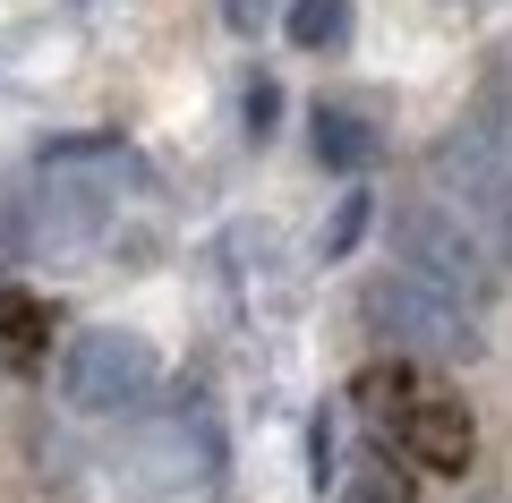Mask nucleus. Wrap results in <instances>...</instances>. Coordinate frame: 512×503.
<instances>
[{"instance_id": "obj_1", "label": "nucleus", "mask_w": 512, "mask_h": 503, "mask_svg": "<svg viewBox=\"0 0 512 503\" xmlns=\"http://www.w3.org/2000/svg\"><path fill=\"white\" fill-rule=\"evenodd\" d=\"M214 469H222V444H214V418L205 410L137 418V427L111 444V486H120L128 503H180V495H197Z\"/></svg>"}, {"instance_id": "obj_2", "label": "nucleus", "mask_w": 512, "mask_h": 503, "mask_svg": "<svg viewBox=\"0 0 512 503\" xmlns=\"http://www.w3.org/2000/svg\"><path fill=\"white\" fill-rule=\"evenodd\" d=\"M154 393H163V350L128 324H86L60 350V401L77 418H137Z\"/></svg>"}, {"instance_id": "obj_3", "label": "nucleus", "mask_w": 512, "mask_h": 503, "mask_svg": "<svg viewBox=\"0 0 512 503\" xmlns=\"http://www.w3.org/2000/svg\"><path fill=\"white\" fill-rule=\"evenodd\" d=\"M359 307H367V333H384L402 359H444V367L478 359V316L453 299V290H436L427 273H410V265L376 273Z\"/></svg>"}, {"instance_id": "obj_4", "label": "nucleus", "mask_w": 512, "mask_h": 503, "mask_svg": "<svg viewBox=\"0 0 512 503\" xmlns=\"http://www.w3.org/2000/svg\"><path fill=\"white\" fill-rule=\"evenodd\" d=\"M402 265L410 273H427L436 290H453L461 307H487V290H495V273H487V248H478L470 231H461L444 205H410L402 214Z\"/></svg>"}, {"instance_id": "obj_5", "label": "nucleus", "mask_w": 512, "mask_h": 503, "mask_svg": "<svg viewBox=\"0 0 512 503\" xmlns=\"http://www.w3.org/2000/svg\"><path fill=\"white\" fill-rule=\"evenodd\" d=\"M393 444H402L419 469H436V478H461V469H470V452H478L470 401L444 393V384H419V393H410V410L393 418Z\"/></svg>"}, {"instance_id": "obj_6", "label": "nucleus", "mask_w": 512, "mask_h": 503, "mask_svg": "<svg viewBox=\"0 0 512 503\" xmlns=\"http://www.w3.org/2000/svg\"><path fill=\"white\" fill-rule=\"evenodd\" d=\"M43 342H52V307L35 290H0V359L9 367H35Z\"/></svg>"}, {"instance_id": "obj_7", "label": "nucleus", "mask_w": 512, "mask_h": 503, "mask_svg": "<svg viewBox=\"0 0 512 503\" xmlns=\"http://www.w3.org/2000/svg\"><path fill=\"white\" fill-rule=\"evenodd\" d=\"M316 162H325V171H367V162H376V128H367L359 111L325 103L316 111Z\"/></svg>"}, {"instance_id": "obj_8", "label": "nucleus", "mask_w": 512, "mask_h": 503, "mask_svg": "<svg viewBox=\"0 0 512 503\" xmlns=\"http://www.w3.org/2000/svg\"><path fill=\"white\" fill-rule=\"evenodd\" d=\"M342 503H410V469L393 452H359L342 478Z\"/></svg>"}, {"instance_id": "obj_9", "label": "nucleus", "mask_w": 512, "mask_h": 503, "mask_svg": "<svg viewBox=\"0 0 512 503\" xmlns=\"http://www.w3.org/2000/svg\"><path fill=\"white\" fill-rule=\"evenodd\" d=\"M350 35V0H291V43L299 52H333Z\"/></svg>"}, {"instance_id": "obj_10", "label": "nucleus", "mask_w": 512, "mask_h": 503, "mask_svg": "<svg viewBox=\"0 0 512 503\" xmlns=\"http://www.w3.org/2000/svg\"><path fill=\"white\" fill-rule=\"evenodd\" d=\"M367 214H376V205H367V188H350V197L333 205V222H325V239H316V248H325V256H350V248H359V231H367Z\"/></svg>"}, {"instance_id": "obj_11", "label": "nucleus", "mask_w": 512, "mask_h": 503, "mask_svg": "<svg viewBox=\"0 0 512 503\" xmlns=\"http://www.w3.org/2000/svg\"><path fill=\"white\" fill-rule=\"evenodd\" d=\"M265 18H274V0H222V26L231 35H265Z\"/></svg>"}, {"instance_id": "obj_12", "label": "nucleus", "mask_w": 512, "mask_h": 503, "mask_svg": "<svg viewBox=\"0 0 512 503\" xmlns=\"http://www.w3.org/2000/svg\"><path fill=\"white\" fill-rule=\"evenodd\" d=\"M274 103H282L274 86H248V128H256V137H265V128H274Z\"/></svg>"}, {"instance_id": "obj_13", "label": "nucleus", "mask_w": 512, "mask_h": 503, "mask_svg": "<svg viewBox=\"0 0 512 503\" xmlns=\"http://www.w3.org/2000/svg\"><path fill=\"white\" fill-rule=\"evenodd\" d=\"M487 222H495V239H504V256H512V188H504V205H495Z\"/></svg>"}, {"instance_id": "obj_14", "label": "nucleus", "mask_w": 512, "mask_h": 503, "mask_svg": "<svg viewBox=\"0 0 512 503\" xmlns=\"http://www.w3.org/2000/svg\"><path fill=\"white\" fill-rule=\"evenodd\" d=\"M470 503H512V495H470Z\"/></svg>"}]
</instances>
